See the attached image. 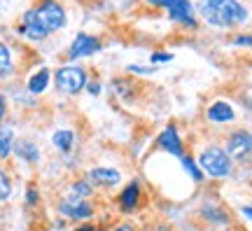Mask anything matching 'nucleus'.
I'll list each match as a JSON object with an SVG mask.
<instances>
[{"mask_svg":"<svg viewBox=\"0 0 252 231\" xmlns=\"http://www.w3.org/2000/svg\"><path fill=\"white\" fill-rule=\"evenodd\" d=\"M49 77H52V75H49V68H40L35 75L28 77L26 89L31 91V94H42V91L49 87Z\"/></svg>","mask_w":252,"mask_h":231,"instance_id":"4468645a","label":"nucleus"},{"mask_svg":"<svg viewBox=\"0 0 252 231\" xmlns=\"http://www.w3.org/2000/svg\"><path fill=\"white\" fill-rule=\"evenodd\" d=\"M250 135H252V131H250Z\"/></svg>","mask_w":252,"mask_h":231,"instance_id":"473e14b6","label":"nucleus"},{"mask_svg":"<svg viewBox=\"0 0 252 231\" xmlns=\"http://www.w3.org/2000/svg\"><path fill=\"white\" fill-rule=\"evenodd\" d=\"M54 82L63 94H80L87 87V70L77 63H65L56 70Z\"/></svg>","mask_w":252,"mask_h":231,"instance_id":"20e7f679","label":"nucleus"},{"mask_svg":"<svg viewBox=\"0 0 252 231\" xmlns=\"http://www.w3.org/2000/svg\"><path fill=\"white\" fill-rule=\"evenodd\" d=\"M100 52V40L89 33H77V37L72 40L70 49H68V59H84L91 54Z\"/></svg>","mask_w":252,"mask_h":231,"instance_id":"6e6552de","label":"nucleus"},{"mask_svg":"<svg viewBox=\"0 0 252 231\" xmlns=\"http://www.w3.org/2000/svg\"><path fill=\"white\" fill-rule=\"evenodd\" d=\"M52 142H54V147L59 152L68 154V152H72V147H75V133L68 131V129H61V131H56V133L52 135Z\"/></svg>","mask_w":252,"mask_h":231,"instance_id":"2eb2a0df","label":"nucleus"},{"mask_svg":"<svg viewBox=\"0 0 252 231\" xmlns=\"http://www.w3.org/2000/svg\"><path fill=\"white\" fill-rule=\"evenodd\" d=\"M201 215L206 217L208 222H213V224H226L229 222V215H226L222 208H217V205H203Z\"/></svg>","mask_w":252,"mask_h":231,"instance_id":"f3484780","label":"nucleus"},{"mask_svg":"<svg viewBox=\"0 0 252 231\" xmlns=\"http://www.w3.org/2000/svg\"><path fill=\"white\" fill-rule=\"evenodd\" d=\"M198 164L213 178H226V175H231V168H234L231 157L222 147H217V145H210V147H206V150L201 152Z\"/></svg>","mask_w":252,"mask_h":231,"instance_id":"7ed1b4c3","label":"nucleus"},{"mask_svg":"<svg viewBox=\"0 0 252 231\" xmlns=\"http://www.w3.org/2000/svg\"><path fill=\"white\" fill-rule=\"evenodd\" d=\"M5 112H7V103H5V96L0 94V119L5 117Z\"/></svg>","mask_w":252,"mask_h":231,"instance_id":"cd10ccee","label":"nucleus"},{"mask_svg":"<svg viewBox=\"0 0 252 231\" xmlns=\"http://www.w3.org/2000/svg\"><path fill=\"white\" fill-rule=\"evenodd\" d=\"M12 152H14L21 161H28V164H37V161H40V150H37L35 142H31V140H17L14 147H12Z\"/></svg>","mask_w":252,"mask_h":231,"instance_id":"ddd939ff","label":"nucleus"},{"mask_svg":"<svg viewBox=\"0 0 252 231\" xmlns=\"http://www.w3.org/2000/svg\"><path fill=\"white\" fill-rule=\"evenodd\" d=\"M119 180H122V175L115 168H94L89 173V182L100 185V187H115Z\"/></svg>","mask_w":252,"mask_h":231,"instance_id":"f8f14e48","label":"nucleus"},{"mask_svg":"<svg viewBox=\"0 0 252 231\" xmlns=\"http://www.w3.org/2000/svg\"><path fill=\"white\" fill-rule=\"evenodd\" d=\"M173 61V54L168 52H154L152 54V63H168Z\"/></svg>","mask_w":252,"mask_h":231,"instance_id":"b1692460","label":"nucleus"},{"mask_svg":"<svg viewBox=\"0 0 252 231\" xmlns=\"http://www.w3.org/2000/svg\"><path fill=\"white\" fill-rule=\"evenodd\" d=\"M157 142H159V147H161V150H166L168 154H175V157H182V154H185V145H182V138H180L178 129H175L173 124L166 126L161 133H159Z\"/></svg>","mask_w":252,"mask_h":231,"instance_id":"9d476101","label":"nucleus"},{"mask_svg":"<svg viewBox=\"0 0 252 231\" xmlns=\"http://www.w3.org/2000/svg\"><path fill=\"white\" fill-rule=\"evenodd\" d=\"M14 147V131L9 126H0V161H5Z\"/></svg>","mask_w":252,"mask_h":231,"instance_id":"dca6fc26","label":"nucleus"},{"mask_svg":"<svg viewBox=\"0 0 252 231\" xmlns=\"http://www.w3.org/2000/svg\"><path fill=\"white\" fill-rule=\"evenodd\" d=\"M140 198H143V189H140V182L138 180H131L128 185L119 192L117 196V203H119V210L122 213H133L138 203H140Z\"/></svg>","mask_w":252,"mask_h":231,"instance_id":"1a4fd4ad","label":"nucleus"},{"mask_svg":"<svg viewBox=\"0 0 252 231\" xmlns=\"http://www.w3.org/2000/svg\"><path fill=\"white\" fill-rule=\"evenodd\" d=\"M115 231H135V229L131 227V224H117V227H115Z\"/></svg>","mask_w":252,"mask_h":231,"instance_id":"c756f323","label":"nucleus"},{"mask_svg":"<svg viewBox=\"0 0 252 231\" xmlns=\"http://www.w3.org/2000/svg\"><path fill=\"white\" fill-rule=\"evenodd\" d=\"M180 161H182V168H185L189 175H191V180H194V182H203V170L198 168L196 161L191 159V157H187V154H182Z\"/></svg>","mask_w":252,"mask_h":231,"instance_id":"6ab92c4d","label":"nucleus"},{"mask_svg":"<svg viewBox=\"0 0 252 231\" xmlns=\"http://www.w3.org/2000/svg\"><path fill=\"white\" fill-rule=\"evenodd\" d=\"M115 91L119 94V98L124 100H131L133 94H138V84L131 80H115Z\"/></svg>","mask_w":252,"mask_h":231,"instance_id":"a211bd4d","label":"nucleus"},{"mask_svg":"<svg viewBox=\"0 0 252 231\" xmlns=\"http://www.w3.org/2000/svg\"><path fill=\"white\" fill-rule=\"evenodd\" d=\"M9 194H12V180H9V175L5 170L0 168V203L7 201Z\"/></svg>","mask_w":252,"mask_h":231,"instance_id":"4be33fe9","label":"nucleus"},{"mask_svg":"<svg viewBox=\"0 0 252 231\" xmlns=\"http://www.w3.org/2000/svg\"><path fill=\"white\" fill-rule=\"evenodd\" d=\"M250 208H252V205H250Z\"/></svg>","mask_w":252,"mask_h":231,"instance_id":"72a5a7b5","label":"nucleus"},{"mask_svg":"<svg viewBox=\"0 0 252 231\" xmlns=\"http://www.w3.org/2000/svg\"><path fill=\"white\" fill-rule=\"evenodd\" d=\"M208 119L210 122H215V124H226V122H234L236 119V112L234 107L229 105L226 100H215L213 105L208 107Z\"/></svg>","mask_w":252,"mask_h":231,"instance_id":"9b49d317","label":"nucleus"},{"mask_svg":"<svg viewBox=\"0 0 252 231\" xmlns=\"http://www.w3.org/2000/svg\"><path fill=\"white\" fill-rule=\"evenodd\" d=\"M241 213H243L245 217H250V220H252V208H250V205H245V208L241 210Z\"/></svg>","mask_w":252,"mask_h":231,"instance_id":"7c9ffc66","label":"nucleus"},{"mask_svg":"<svg viewBox=\"0 0 252 231\" xmlns=\"http://www.w3.org/2000/svg\"><path fill=\"white\" fill-rule=\"evenodd\" d=\"M77 231H98V229H96L94 224H80V227H77Z\"/></svg>","mask_w":252,"mask_h":231,"instance_id":"c85d7f7f","label":"nucleus"},{"mask_svg":"<svg viewBox=\"0 0 252 231\" xmlns=\"http://www.w3.org/2000/svg\"><path fill=\"white\" fill-rule=\"evenodd\" d=\"M234 45L236 47H252V35H236Z\"/></svg>","mask_w":252,"mask_h":231,"instance_id":"393cba45","label":"nucleus"},{"mask_svg":"<svg viewBox=\"0 0 252 231\" xmlns=\"http://www.w3.org/2000/svg\"><path fill=\"white\" fill-rule=\"evenodd\" d=\"M12 72V52L5 42H0V77H7Z\"/></svg>","mask_w":252,"mask_h":231,"instance_id":"aec40b11","label":"nucleus"},{"mask_svg":"<svg viewBox=\"0 0 252 231\" xmlns=\"http://www.w3.org/2000/svg\"><path fill=\"white\" fill-rule=\"evenodd\" d=\"M98 231H105V229H98Z\"/></svg>","mask_w":252,"mask_h":231,"instance_id":"2f4dec72","label":"nucleus"},{"mask_svg":"<svg viewBox=\"0 0 252 231\" xmlns=\"http://www.w3.org/2000/svg\"><path fill=\"white\" fill-rule=\"evenodd\" d=\"M128 70H131V72H143V75H150V72H154L157 68H140V66H128Z\"/></svg>","mask_w":252,"mask_h":231,"instance_id":"a878e982","label":"nucleus"},{"mask_svg":"<svg viewBox=\"0 0 252 231\" xmlns=\"http://www.w3.org/2000/svg\"><path fill=\"white\" fill-rule=\"evenodd\" d=\"M226 154L231 161H241V164H252V135L248 131H234L226 138Z\"/></svg>","mask_w":252,"mask_h":231,"instance_id":"0eeeda50","label":"nucleus"},{"mask_svg":"<svg viewBox=\"0 0 252 231\" xmlns=\"http://www.w3.org/2000/svg\"><path fill=\"white\" fill-rule=\"evenodd\" d=\"M87 89H89V94L98 96V94H100V84H98V82H87Z\"/></svg>","mask_w":252,"mask_h":231,"instance_id":"bb28decb","label":"nucleus"},{"mask_svg":"<svg viewBox=\"0 0 252 231\" xmlns=\"http://www.w3.org/2000/svg\"><path fill=\"white\" fill-rule=\"evenodd\" d=\"M145 2H150L154 7H163L173 21H178V24L185 28L198 26L196 14H194V5H191L189 0H145Z\"/></svg>","mask_w":252,"mask_h":231,"instance_id":"39448f33","label":"nucleus"},{"mask_svg":"<svg viewBox=\"0 0 252 231\" xmlns=\"http://www.w3.org/2000/svg\"><path fill=\"white\" fill-rule=\"evenodd\" d=\"M70 192L72 194H77V196H84V198H89L91 192H94V187H91L89 180H75L70 187Z\"/></svg>","mask_w":252,"mask_h":231,"instance_id":"412c9836","label":"nucleus"},{"mask_svg":"<svg viewBox=\"0 0 252 231\" xmlns=\"http://www.w3.org/2000/svg\"><path fill=\"white\" fill-rule=\"evenodd\" d=\"M37 201H40L37 187H35V185H31V187L26 189V205H31V208H33V205H37Z\"/></svg>","mask_w":252,"mask_h":231,"instance_id":"5701e85b","label":"nucleus"},{"mask_svg":"<svg viewBox=\"0 0 252 231\" xmlns=\"http://www.w3.org/2000/svg\"><path fill=\"white\" fill-rule=\"evenodd\" d=\"M196 7L203 21L217 28H231L248 21V7L238 0H196Z\"/></svg>","mask_w":252,"mask_h":231,"instance_id":"f03ea898","label":"nucleus"},{"mask_svg":"<svg viewBox=\"0 0 252 231\" xmlns=\"http://www.w3.org/2000/svg\"><path fill=\"white\" fill-rule=\"evenodd\" d=\"M59 213L63 217H70L75 222H87L91 215H94V205H91L89 198H84V196H77V194H68L63 198L61 203H59Z\"/></svg>","mask_w":252,"mask_h":231,"instance_id":"423d86ee","label":"nucleus"},{"mask_svg":"<svg viewBox=\"0 0 252 231\" xmlns=\"http://www.w3.org/2000/svg\"><path fill=\"white\" fill-rule=\"evenodd\" d=\"M65 21L68 17L59 0H37L33 7L24 12L19 33L37 42V40H45V37L54 35L56 31H61Z\"/></svg>","mask_w":252,"mask_h":231,"instance_id":"f257e3e1","label":"nucleus"}]
</instances>
